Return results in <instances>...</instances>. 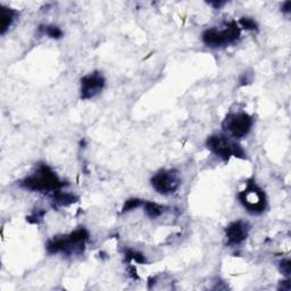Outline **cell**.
<instances>
[{"label": "cell", "mask_w": 291, "mask_h": 291, "mask_svg": "<svg viewBox=\"0 0 291 291\" xmlns=\"http://www.w3.org/2000/svg\"><path fill=\"white\" fill-rule=\"evenodd\" d=\"M241 30L236 22H230L226 28H207L202 33V42L210 48L224 47V46L234 44L240 38Z\"/></svg>", "instance_id": "277c9868"}, {"label": "cell", "mask_w": 291, "mask_h": 291, "mask_svg": "<svg viewBox=\"0 0 291 291\" xmlns=\"http://www.w3.org/2000/svg\"><path fill=\"white\" fill-rule=\"evenodd\" d=\"M290 10H291V2H286L284 5H282V12H284V13L289 14Z\"/></svg>", "instance_id": "d6986e66"}, {"label": "cell", "mask_w": 291, "mask_h": 291, "mask_svg": "<svg viewBox=\"0 0 291 291\" xmlns=\"http://www.w3.org/2000/svg\"><path fill=\"white\" fill-rule=\"evenodd\" d=\"M105 78L102 73L94 72L81 78V99L88 100L99 94L105 86Z\"/></svg>", "instance_id": "ba28073f"}, {"label": "cell", "mask_w": 291, "mask_h": 291, "mask_svg": "<svg viewBox=\"0 0 291 291\" xmlns=\"http://www.w3.org/2000/svg\"><path fill=\"white\" fill-rule=\"evenodd\" d=\"M144 213L147 214L150 218H156L163 214L164 207L160 206V204L152 202H144Z\"/></svg>", "instance_id": "7c38bea8"}, {"label": "cell", "mask_w": 291, "mask_h": 291, "mask_svg": "<svg viewBox=\"0 0 291 291\" xmlns=\"http://www.w3.org/2000/svg\"><path fill=\"white\" fill-rule=\"evenodd\" d=\"M249 226L246 222L236 221L226 228V236L228 246H238L247 239Z\"/></svg>", "instance_id": "9c48e42d"}, {"label": "cell", "mask_w": 291, "mask_h": 291, "mask_svg": "<svg viewBox=\"0 0 291 291\" xmlns=\"http://www.w3.org/2000/svg\"><path fill=\"white\" fill-rule=\"evenodd\" d=\"M152 186L156 192L168 196L180 188L181 178L176 170H160L152 178Z\"/></svg>", "instance_id": "52a82bcc"}, {"label": "cell", "mask_w": 291, "mask_h": 291, "mask_svg": "<svg viewBox=\"0 0 291 291\" xmlns=\"http://www.w3.org/2000/svg\"><path fill=\"white\" fill-rule=\"evenodd\" d=\"M44 210H36V213H33L31 216H28V221L30 222L32 218H34L32 221V223H39V221L41 218H44Z\"/></svg>", "instance_id": "ac0fdd59"}, {"label": "cell", "mask_w": 291, "mask_h": 291, "mask_svg": "<svg viewBox=\"0 0 291 291\" xmlns=\"http://www.w3.org/2000/svg\"><path fill=\"white\" fill-rule=\"evenodd\" d=\"M280 271L284 276H290L291 273V262L289 260H284L280 264Z\"/></svg>", "instance_id": "e0dca14e"}, {"label": "cell", "mask_w": 291, "mask_h": 291, "mask_svg": "<svg viewBox=\"0 0 291 291\" xmlns=\"http://www.w3.org/2000/svg\"><path fill=\"white\" fill-rule=\"evenodd\" d=\"M126 258L136 260V263H139V264L146 263V257L141 252H136V250H128L126 252Z\"/></svg>", "instance_id": "9a60e30c"}, {"label": "cell", "mask_w": 291, "mask_h": 291, "mask_svg": "<svg viewBox=\"0 0 291 291\" xmlns=\"http://www.w3.org/2000/svg\"><path fill=\"white\" fill-rule=\"evenodd\" d=\"M240 202L250 214H262L266 208L265 192L254 182H249L246 189L238 194Z\"/></svg>", "instance_id": "5b68a950"}, {"label": "cell", "mask_w": 291, "mask_h": 291, "mask_svg": "<svg viewBox=\"0 0 291 291\" xmlns=\"http://www.w3.org/2000/svg\"><path fill=\"white\" fill-rule=\"evenodd\" d=\"M210 4L212 6H214L215 8H220V7H222L226 2H210Z\"/></svg>", "instance_id": "ffe728a7"}, {"label": "cell", "mask_w": 291, "mask_h": 291, "mask_svg": "<svg viewBox=\"0 0 291 291\" xmlns=\"http://www.w3.org/2000/svg\"><path fill=\"white\" fill-rule=\"evenodd\" d=\"M18 12L5 6H0V34L4 36L13 24Z\"/></svg>", "instance_id": "30bf717a"}, {"label": "cell", "mask_w": 291, "mask_h": 291, "mask_svg": "<svg viewBox=\"0 0 291 291\" xmlns=\"http://www.w3.org/2000/svg\"><path fill=\"white\" fill-rule=\"evenodd\" d=\"M78 200V197L74 196L72 194L64 192V191L58 190L56 192L52 194V202L54 206H68L70 204L76 202Z\"/></svg>", "instance_id": "8fae6325"}, {"label": "cell", "mask_w": 291, "mask_h": 291, "mask_svg": "<svg viewBox=\"0 0 291 291\" xmlns=\"http://www.w3.org/2000/svg\"><path fill=\"white\" fill-rule=\"evenodd\" d=\"M65 186L48 165L41 164L36 171L22 181V186L34 192H56Z\"/></svg>", "instance_id": "6da1fadb"}, {"label": "cell", "mask_w": 291, "mask_h": 291, "mask_svg": "<svg viewBox=\"0 0 291 291\" xmlns=\"http://www.w3.org/2000/svg\"><path fill=\"white\" fill-rule=\"evenodd\" d=\"M254 120L247 113H232L228 114L223 120V130L228 136L236 139H241L250 132Z\"/></svg>", "instance_id": "8992f818"}, {"label": "cell", "mask_w": 291, "mask_h": 291, "mask_svg": "<svg viewBox=\"0 0 291 291\" xmlns=\"http://www.w3.org/2000/svg\"><path fill=\"white\" fill-rule=\"evenodd\" d=\"M239 23L241 24V26H242L244 28H246V30H249V31L257 30V24L252 18H242L239 20Z\"/></svg>", "instance_id": "2e32d148"}, {"label": "cell", "mask_w": 291, "mask_h": 291, "mask_svg": "<svg viewBox=\"0 0 291 291\" xmlns=\"http://www.w3.org/2000/svg\"><path fill=\"white\" fill-rule=\"evenodd\" d=\"M89 239V234L86 228H78L72 234L62 238L52 239L47 242V252L49 254H58V252H64V254H74L78 252L80 254L84 249V244L86 240Z\"/></svg>", "instance_id": "7a4b0ae2"}, {"label": "cell", "mask_w": 291, "mask_h": 291, "mask_svg": "<svg viewBox=\"0 0 291 291\" xmlns=\"http://www.w3.org/2000/svg\"><path fill=\"white\" fill-rule=\"evenodd\" d=\"M144 202L141 200V199L131 198V199H128V200H126V204H124L122 212L123 213H126V212H131L133 210H136V208H139V207L144 206Z\"/></svg>", "instance_id": "5bb4252c"}, {"label": "cell", "mask_w": 291, "mask_h": 291, "mask_svg": "<svg viewBox=\"0 0 291 291\" xmlns=\"http://www.w3.org/2000/svg\"><path fill=\"white\" fill-rule=\"evenodd\" d=\"M207 148L220 158L223 160H228L231 157L244 160L246 158V152L242 147L236 141L228 138L224 134H213L210 136L206 141Z\"/></svg>", "instance_id": "3957f363"}, {"label": "cell", "mask_w": 291, "mask_h": 291, "mask_svg": "<svg viewBox=\"0 0 291 291\" xmlns=\"http://www.w3.org/2000/svg\"><path fill=\"white\" fill-rule=\"evenodd\" d=\"M40 31L42 32L44 34L48 36L49 38H52V39H60L62 36H64L63 31L60 30V28H58L56 26H40Z\"/></svg>", "instance_id": "4fadbf2b"}]
</instances>
